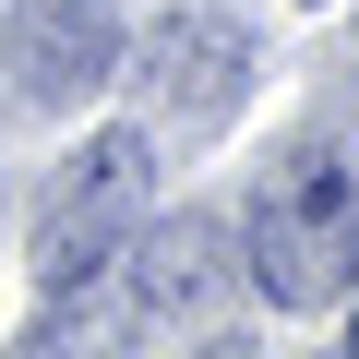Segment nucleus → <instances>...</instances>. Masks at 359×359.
Returning a JSON list of instances; mask_svg holds the SVG:
<instances>
[{"mask_svg": "<svg viewBox=\"0 0 359 359\" xmlns=\"http://www.w3.org/2000/svg\"><path fill=\"white\" fill-rule=\"evenodd\" d=\"M347 276H359V180H347V156L299 144L252 192V287L276 311H323V299H347Z\"/></svg>", "mask_w": 359, "mask_h": 359, "instance_id": "f257e3e1", "label": "nucleus"}, {"mask_svg": "<svg viewBox=\"0 0 359 359\" xmlns=\"http://www.w3.org/2000/svg\"><path fill=\"white\" fill-rule=\"evenodd\" d=\"M132 299H144V323H216L228 311V287H240V264H228V228L216 216H168V228H132Z\"/></svg>", "mask_w": 359, "mask_h": 359, "instance_id": "39448f33", "label": "nucleus"}, {"mask_svg": "<svg viewBox=\"0 0 359 359\" xmlns=\"http://www.w3.org/2000/svg\"><path fill=\"white\" fill-rule=\"evenodd\" d=\"M0 72L25 84V108H84V96L120 72V25L96 13V0H13Z\"/></svg>", "mask_w": 359, "mask_h": 359, "instance_id": "7ed1b4c3", "label": "nucleus"}, {"mask_svg": "<svg viewBox=\"0 0 359 359\" xmlns=\"http://www.w3.org/2000/svg\"><path fill=\"white\" fill-rule=\"evenodd\" d=\"M144 84H156V108H168V120L216 132V120L252 96V36H240V25H216V13H168V25H156V48H144Z\"/></svg>", "mask_w": 359, "mask_h": 359, "instance_id": "20e7f679", "label": "nucleus"}, {"mask_svg": "<svg viewBox=\"0 0 359 359\" xmlns=\"http://www.w3.org/2000/svg\"><path fill=\"white\" fill-rule=\"evenodd\" d=\"M144 192H156V132H96V144L60 168V204H48V228H36V287H48V299L96 287V276L132 252Z\"/></svg>", "mask_w": 359, "mask_h": 359, "instance_id": "f03ea898", "label": "nucleus"}]
</instances>
